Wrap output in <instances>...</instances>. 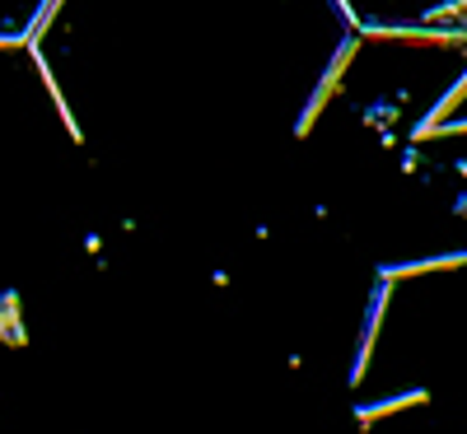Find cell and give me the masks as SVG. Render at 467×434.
Segmentation results:
<instances>
[{"label": "cell", "mask_w": 467, "mask_h": 434, "mask_svg": "<svg viewBox=\"0 0 467 434\" xmlns=\"http://www.w3.org/2000/svg\"><path fill=\"white\" fill-rule=\"evenodd\" d=\"M350 52H356V43H346L341 52H337V61L327 66V75H323V85H318V94L308 98V108H304V117H299V136L314 127V117H318V108L332 98V89H337V80H341V70H346V61H350Z\"/></svg>", "instance_id": "6da1fadb"}, {"label": "cell", "mask_w": 467, "mask_h": 434, "mask_svg": "<svg viewBox=\"0 0 467 434\" xmlns=\"http://www.w3.org/2000/svg\"><path fill=\"white\" fill-rule=\"evenodd\" d=\"M57 5H61V0H43V10H37V19L28 24V37H24V43H33V37L47 28V19H52V10H57Z\"/></svg>", "instance_id": "7a4b0ae2"}, {"label": "cell", "mask_w": 467, "mask_h": 434, "mask_svg": "<svg viewBox=\"0 0 467 434\" xmlns=\"http://www.w3.org/2000/svg\"><path fill=\"white\" fill-rule=\"evenodd\" d=\"M24 43V37H0V47H19Z\"/></svg>", "instance_id": "3957f363"}]
</instances>
